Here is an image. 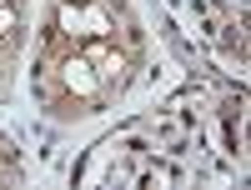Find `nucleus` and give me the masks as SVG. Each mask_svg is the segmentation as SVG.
Returning a JSON list of instances; mask_svg holds the SVG:
<instances>
[{
  "mask_svg": "<svg viewBox=\"0 0 251 190\" xmlns=\"http://www.w3.org/2000/svg\"><path fill=\"white\" fill-rule=\"evenodd\" d=\"M86 60H91V70H96L100 80H121V70H126V60L106 45V40H91V45H86Z\"/></svg>",
  "mask_w": 251,
  "mask_h": 190,
  "instance_id": "1",
  "label": "nucleus"
},
{
  "mask_svg": "<svg viewBox=\"0 0 251 190\" xmlns=\"http://www.w3.org/2000/svg\"><path fill=\"white\" fill-rule=\"evenodd\" d=\"M66 85H71L75 95H96L100 75L91 70V60H86V55H71V60H66Z\"/></svg>",
  "mask_w": 251,
  "mask_h": 190,
  "instance_id": "2",
  "label": "nucleus"
},
{
  "mask_svg": "<svg viewBox=\"0 0 251 190\" xmlns=\"http://www.w3.org/2000/svg\"><path fill=\"white\" fill-rule=\"evenodd\" d=\"M80 35L106 40V35H111V15H106V10H96V5H86V10H80Z\"/></svg>",
  "mask_w": 251,
  "mask_h": 190,
  "instance_id": "3",
  "label": "nucleus"
},
{
  "mask_svg": "<svg viewBox=\"0 0 251 190\" xmlns=\"http://www.w3.org/2000/svg\"><path fill=\"white\" fill-rule=\"evenodd\" d=\"M60 30H66V35H80V5H60Z\"/></svg>",
  "mask_w": 251,
  "mask_h": 190,
  "instance_id": "4",
  "label": "nucleus"
},
{
  "mask_svg": "<svg viewBox=\"0 0 251 190\" xmlns=\"http://www.w3.org/2000/svg\"><path fill=\"white\" fill-rule=\"evenodd\" d=\"M5 30H15V10H10V5H0V35H5Z\"/></svg>",
  "mask_w": 251,
  "mask_h": 190,
  "instance_id": "5",
  "label": "nucleus"
},
{
  "mask_svg": "<svg viewBox=\"0 0 251 190\" xmlns=\"http://www.w3.org/2000/svg\"><path fill=\"white\" fill-rule=\"evenodd\" d=\"M0 5H10V0H0Z\"/></svg>",
  "mask_w": 251,
  "mask_h": 190,
  "instance_id": "6",
  "label": "nucleus"
}]
</instances>
